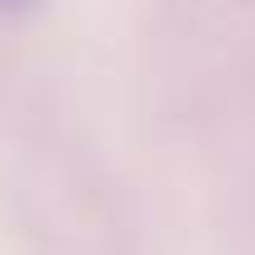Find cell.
I'll return each instance as SVG.
<instances>
[{
	"mask_svg": "<svg viewBox=\"0 0 255 255\" xmlns=\"http://www.w3.org/2000/svg\"><path fill=\"white\" fill-rule=\"evenodd\" d=\"M33 0H0V14H14V9H28Z\"/></svg>",
	"mask_w": 255,
	"mask_h": 255,
	"instance_id": "6da1fadb",
	"label": "cell"
}]
</instances>
